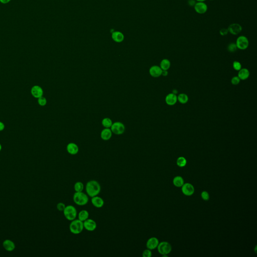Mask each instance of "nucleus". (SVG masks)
<instances>
[{"instance_id": "obj_1", "label": "nucleus", "mask_w": 257, "mask_h": 257, "mask_svg": "<svg viewBox=\"0 0 257 257\" xmlns=\"http://www.w3.org/2000/svg\"><path fill=\"white\" fill-rule=\"evenodd\" d=\"M85 191L88 196L92 197L100 194L101 191V186L97 181L92 180L88 181L86 184Z\"/></svg>"}, {"instance_id": "obj_2", "label": "nucleus", "mask_w": 257, "mask_h": 257, "mask_svg": "<svg viewBox=\"0 0 257 257\" xmlns=\"http://www.w3.org/2000/svg\"><path fill=\"white\" fill-rule=\"evenodd\" d=\"M73 201L76 205L84 206L88 203L89 198L88 194L83 192H75L73 196Z\"/></svg>"}, {"instance_id": "obj_3", "label": "nucleus", "mask_w": 257, "mask_h": 257, "mask_svg": "<svg viewBox=\"0 0 257 257\" xmlns=\"http://www.w3.org/2000/svg\"><path fill=\"white\" fill-rule=\"evenodd\" d=\"M69 228L71 233L74 235H79L84 229L83 222L79 219H74L70 223Z\"/></svg>"}, {"instance_id": "obj_4", "label": "nucleus", "mask_w": 257, "mask_h": 257, "mask_svg": "<svg viewBox=\"0 0 257 257\" xmlns=\"http://www.w3.org/2000/svg\"><path fill=\"white\" fill-rule=\"evenodd\" d=\"M63 212L65 218L70 221L76 219V217L78 216V211L76 208L71 205L66 206Z\"/></svg>"}, {"instance_id": "obj_5", "label": "nucleus", "mask_w": 257, "mask_h": 257, "mask_svg": "<svg viewBox=\"0 0 257 257\" xmlns=\"http://www.w3.org/2000/svg\"><path fill=\"white\" fill-rule=\"evenodd\" d=\"M236 44L237 49L241 50H246L249 46V40L245 36H240L237 39Z\"/></svg>"}, {"instance_id": "obj_6", "label": "nucleus", "mask_w": 257, "mask_h": 257, "mask_svg": "<svg viewBox=\"0 0 257 257\" xmlns=\"http://www.w3.org/2000/svg\"><path fill=\"white\" fill-rule=\"evenodd\" d=\"M157 248L159 253L163 255L168 254L170 253L172 250L170 244L166 241H163L158 244Z\"/></svg>"}, {"instance_id": "obj_7", "label": "nucleus", "mask_w": 257, "mask_h": 257, "mask_svg": "<svg viewBox=\"0 0 257 257\" xmlns=\"http://www.w3.org/2000/svg\"><path fill=\"white\" fill-rule=\"evenodd\" d=\"M111 131L115 135H121L125 132V127L123 124L121 122H115L111 126Z\"/></svg>"}, {"instance_id": "obj_8", "label": "nucleus", "mask_w": 257, "mask_h": 257, "mask_svg": "<svg viewBox=\"0 0 257 257\" xmlns=\"http://www.w3.org/2000/svg\"><path fill=\"white\" fill-rule=\"evenodd\" d=\"M194 10L197 13L199 14H204L207 12L208 6L205 2H197L194 5Z\"/></svg>"}, {"instance_id": "obj_9", "label": "nucleus", "mask_w": 257, "mask_h": 257, "mask_svg": "<svg viewBox=\"0 0 257 257\" xmlns=\"http://www.w3.org/2000/svg\"><path fill=\"white\" fill-rule=\"evenodd\" d=\"M228 33H231L233 35H237L241 32L243 30L242 27L238 23H232L228 28Z\"/></svg>"}, {"instance_id": "obj_10", "label": "nucleus", "mask_w": 257, "mask_h": 257, "mask_svg": "<svg viewBox=\"0 0 257 257\" xmlns=\"http://www.w3.org/2000/svg\"><path fill=\"white\" fill-rule=\"evenodd\" d=\"M84 228L88 232H93L97 227V224L95 220L92 219H87L83 222Z\"/></svg>"}, {"instance_id": "obj_11", "label": "nucleus", "mask_w": 257, "mask_h": 257, "mask_svg": "<svg viewBox=\"0 0 257 257\" xmlns=\"http://www.w3.org/2000/svg\"><path fill=\"white\" fill-rule=\"evenodd\" d=\"M31 93L35 98H39L43 95V90L39 85H34L31 89Z\"/></svg>"}, {"instance_id": "obj_12", "label": "nucleus", "mask_w": 257, "mask_h": 257, "mask_svg": "<svg viewBox=\"0 0 257 257\" xmlns=\"http://www.w3.org/2000/svg\"><path fill=\"white\" fill-rule=\"evenodd\" d=\"M182 191L185 196H192L194 192V187L191 184L186 183L182 186Z\"/></svg>"}, {"instance_id": "obj_13", "label": "nucleus", "mask_w": 257, "mask_h": 257, "mask_svg": "<svg viewBox=\"0 0 257 257\" xmlns=\"http://www.w3.org/2000/svg\"><path fill=\"white\" fill-rule=\"evenodd\" d=\"M92 205L96 208H101L104 205V201L101 197L98 196L92 197L91 200Z\"/></svg>"}, {"instance_id": "obj_14", "label": "nucleus", "mask_w": 257, "mask_h": 257, "mask_svg": "<svg viewBox=\"0 0 257 257\" xmlns=\"http://www.w3.org/2000/svg\"><path fill=\"white\" fill-rule=\"evenodd\" d=\"M159 244V241L156 237H152L150 238L147 241L146 243V247L147 249L152 250L157 248Z\"/></svg>"}, {"instance_id": "obj_15", "label": "nucleus", "mask_w": 257, "mask_h": 257, "mask_svg": "<svg viewBox=\"0 0 257 257\" xmlns=\"http://www.w3.org/2000/svg\"><path fill=\"white\" fill-rule=\"evenodd\" d=\"M161 68L160 66L157 65L152 66L151 68H150V74L154 78H158L162 75Z\"/></svg>"}, {"instance_id": "obj_16", "label": "nucleus", "mask_w": 257, "mask_h": 257, "mask_svg": "<svg viewBox=\"0 0 257 257\" xmlns=\"http://www.w3.org/2000/svg\"><path fill=\"white\" fill-rule=\"evenodd\" d=\"M3 247L4 249L8 252H12L16 248V246L13 241L8 239L3 241Z\"/></svg>"}, {"instance_id": "obj_17", "label": "nucleus", "mask_w": 257, "mask_h": 257, "mask_svg": "<svg viewBox=\"0 0 257 257\" xmlns=\"http://www.w3.org/2000/svg\"><path fill=\"white\" fill-rule=\"evenodd\" d=\"M112 38L115 42L121 43L123 41L125 36L121 32L115 31L112 32Z\"/></svg>"}, {"instance_id": "obj_18", "label": "nucleus", "mask_w": 257, "mask_h": 257, "mask_svg": "<svg viewBox=\"0 0 257 257\" xmlns=\"http://www.w3.org/2000/svg\"><path fill=\"white\" fill-rule=\"evenodd\" d=\"M67 152L70 155H76L78 153L79 151V148L78 146L74 143H70L67 145L66 147Z\"/></svg>"}, {"instance_id": "obj_19", "label": "nucleus", "mask_w": 257, "mask_h": 257, "mask_svg": "<svg viewBox=\"0 0 257 257\" xmlns=\"http://www.w3.org/2000/svg\"><path fill=\"white\" fill-rule=\"evenodd\" d=\"M177 101V96L174 93H169L167 95L165 98V101L166 104L169 106H173L175 105Z\"/></svg>"}, {"instance_id": "obj_20", "label": "nucleus", "mask_w": 257, "mask_h": 257, "mask_svg": "<svg viewBox=\"0 0 257 257\" xmlns=\"http://www.w3.org/2000/svg\"><path fill=\"white\" fill-rule=\"evenodd\" d=\"M250 71L247 68H241L239 71L238 77L241 80H246L250 76Z\"/></svg>"}, {"instance_id": "obj_21", "label": "nucleus", "mask_w": 257, "mask_h": 257, "mask_svg": "<svg viewBox=\"0 0 257 257\" xmlns=\"http://www.w3.org/2000/svg\"><path fill=\"white\" fill-rule=\"evenodd\" d=\"M112 136V132L109 128H106L102 130L101 133V137L102 140L108 141L111 138Z\"/></svg>"}, {"instance_id": "obj_22", "label": "nucleus", "mask_w": 257, "mask_h": 257, "mask_svg": "<svg viewBox=\"0 0 257 257\" xmlns=\"http://www.w3.org/2000/svg\"><path fill=\"white\" fill-rule=\"evenodd\" d=\"M89 215V213L88 211H87V210H82L79 213L78 219L83 222L85 220L88 219Z\"/></svg>"}, {"instance_id": "obj_23", "label": "nucleus", "mask_w": 257, "mask_h": 257, "mask_svg": "<svg viewBox=\"0 0 257 257\" xmlns=\"http://www.w3.org/2000/svg\"><path fill=\"white\" fill-rule=\"evenodd\" d=\"M171 66V63L170 61L167 59H163L160 63V67L162 70H168Z\"/></svg>"}, {"instance_id": "obj_24", "label": "nucleus", "mask_w": 257, "mask_h": 257, "mask_svg": "<svg viewBox=\"0 0 257 257\" xmlns=\"http://www.w3.org/2000/svg\"><path fill=\"white\" fill-rule=\"evenodd\" d=\"M188 97L185 93H180L177 96V101L182 104H185L188 101Z\"/></svg>"}, {"instance_id": "obj_25", "label": "nucleus", "mask_w": 257, "mask_h": 257, "mask_svg": "<svg viewBox=\"0 0 257 257\" xmlns=\"http://www.w3.org/2000/svg\"><path fill=\"white\" fill-rule=\"evenodd\" d=\"M173 184L178 187H181L184 184V180L181 176H176L173 179Z\"/></svg>"}, {"instance_id": "obj_26", "label": "nucleus", "mask_w": 257, "mask_h": 257, "mask_svg": "<svg viewBox=\"0 0 257 257\" xmlns=\"http://www.w3.org/2000/svg\"><path fill=\"white\" fill-rule=\"evenodd\" d=\"M84 189V185L83 183L78 181L74 184V189L75 192H83Z\"/></svg>"}, {"instance_id": "obj_27", "label": "nucleus", "mask_w": 257, "mask_h": 257, "mask_svg": "<svg viewBox=\"0 0 257 257\" xmlns=\"http://www.w3.org/2000/svg\"><path fill=\"white\" fill-rule=\"evenodd\" d=\"M113 123L111 119L108 118L104 119L102 121V125L106 128H110L111 127Z\"/></svg>"}, {"instance_id": "obj_28", "label": "nucleus", "mask_w": 257, "mask_h": 257, "mask_svg": "<svg viewBox=\"0 0 257 257\" xmlns=\"http://www.w3.org/2000/svg\"><path fill=\"white\" fill-rule=\"evenodd\" d=\"M186 163H187V161L185 158L183 157H180L177 159V164L178 166L183 167L186 165Z\"/></svg>"}, {"instance_id": "obj_29", "label": "nucleus", "mask_w": 257, "mask_h": 257, "mask_svg": "<svg viewBox=\"0 0 257 257\" xmlns=\"http://www.w3.org/2000/svg\"><path fill=\"white\" fill-rule=\"evenodd\" d=\"M227 49H228V52L231 53H233L237 50V48L236 44V43H231L228 45Z\"/></svg>"}, {"instance_id": "obj_30", "label": "nucleus", "mask_w": 257, "mask_h": 257, "mask_svg": "<svg viewBox=\"0 0 257 257\" xmlns=\"http://www.w3.org/2000/svg\"><path fill=\"white\" fill-rule=\"evenodd\" d=\"M38 103L40 106H45L47 104L46 98L44 97L43 96L39 98H38Z\"/></svg>"}, {"instance_id": "obj_31", "label": "nucleus", "mask_w": 257, "mask_h": 257, "mask_svg": "<svg viewBox=\"0 0 257 257\" xmlns=\"http://www.w3.org/2000/svg\"><path fill=\"white\" fill-rule=\"evenodd\" d=\"M233 68L235 70L237 71H239L240 70L241 68V64L240 62L237 61H235L233 62Z\"/></svg>"}, {"instance_id": "obj_32", "label": "nucleus", "mask_w": 257, "mask_h": 257, "mask_svg": "<svg viewBox=\"0 0 257 257\" xmlns=\"http://www.w3.org/2000/svg\"><path fill=\"white\" fill-rule=\"evenodd\" d=\"M241 79L238 76H234L231 79V83L233 85H236L240 83Z\"/></svg>"}, {"instance_id": "obj_33", "label": "nucleus", "mask_w": 257, "mask_h": 257, "mask_svg": "<svg viewBox=\"0 0 257 257\" xmlns=\"http://www.w3.org/2000/svg\"><path fill=\"white\" fill-rule=\"evenodd\" d=\"M66 205L63 202H59L57 205V209L60 211H63L65 208Z\"/></svg>"}, {"instance_id": "obj_34", "label": "nucleus", "mask_w": 257, "mask_h": 257, "mask_svg": "<svg viewBox=\"0 0 257 257\" xmlns=\"http://www.w3.org/2000/svg\"><path fill=\"white\" fill-rule=\"evenodd\" d=\"M142 256L143 257H151L152 256V252L150 250H144L142 254Z\"/></svg>"}, {"instance_id": "obj_35", "label": "nucleus", "mask_w": 257, "mask_h": 257, "mask_svg": "<svg viewBox=\"0 0 257 257\" xmlns=\"http://www.w3.org/2000/svg\"><path fill=\"white\" fill-rule=\"evenodd\" d=\"M201 197L202 199L205 201H208L210 199V195H209V193L207 192L206 191H204L201 193Z\"/></svg>"}, {"instance_id": "obj_36", "label": "nucleus", "mask_w": 257, "mask_h": 257, "mask_svg": "<svg viewBox=\"0 0 257 257\" xmlns=\"http://www.w3.org/2000/svg\"><path fill=\"white\" fill-rule=\"evenodd\" d=\"M228 28H222V29H220V30H219V34H220V35L222 36H224L227 35L228 34Z\"/></svg>"}, {"instance_id": "obj_37", "label": "nucleus", "mask_w": 257, "mask_h": 257, "mask_svg": "<svg viewBox=\"0 0 257 257\" xmlns=\"http://www.w3.org/2000/svg\"><path fill=\"white\" fill-rule=\"evenodd\" d=\"M196 2V0H188L187 4L190 7H194Z\"/></svg>"}, {"instance_id": "obj_38", "label": "nucleus", "mask_w": 257, "mask_h": 257, "mask_svg": "<svg viewBox=\"0 0 257 257\" xmlns=\"http://www.w3.org/2000/svg\"><path fill=\"white\" fill-rule=\"evenodd\" d=\"M5 124L3 123V122L0 121V132L3 131V130L5 129Z\"/></svg>"}, {"instance_id": "obj_39", "label": "nucleus", "mask_w": 257, "mask_h": 257, "mask_svg": "<svg viewBox=\"0 0 257 257\" xmlns=\"http://www.w3.org/2000/svg\"><path fill=\"white\" fill-rule=\"evenodd\" d=\"M168 72L167 70H162L161 75H163V76H166L168 75Z\"/></svg>"}, {"instance_id": "obj_40", "label": "nucleus", "mask_w": 257, "mask_h": 257, "mask_svg": "<svg viewBox=\"0 0 257 257\" xmlns=\"http://www.w3.org/2000/svg\"><path fill=\"white\" fill-rule=\"evenodd\" d=\"M11 1V0H0V2L2 3V4H6L7 3H9Z\"/></svg>"}, {"instance_id": "obj_41", "label": "nucleus", "mask_w": 257, "mask_h": 257, "mask_svg": "<svg viewBox=\"0 0 257 257\" xmlns=\"http://www.w3.org/2000/svg\"><path fill=\"white\" fill-rule=\"evenodd\" d=\"M172 93H174L175 95H177V93H178L177 90H176V89H173Z\"/></svg>"}, {"instance_id": "obj_42", "label": "nucleus", "mask_w": 257, "mask_h": 257, "mask_svg": "<svg viewBox=\"0 0 257 257\" xmlns=\"http://www.w3.org/2000/svg\"><path fill=\"white\" fill-rule=\"evenodd\" d=\"M196 1L198 2H205L206 0H196Z\"/></svg>"}, {"instance_id": "obj_43", "label": "nucleus", "mask_w": 257, "mask_h": 257, "mask_svg": "<svg viewBox=\"0 0 257 257\" xmlns=\"http://www.w3.org/2000/svg\"><path fill=\"white\" fill-rule=\"evenodd\" d=\"M2 149V145L0 144V152L1 151Z\"/></svg>"}, {"instance_id": "obj_44", "label": "nucleus", "mask_w": 257, "mask_h": 257, "mask_svg": "<svg viewBox=\"0 0 257 257\" xmlns=\"http://www.w3.org/2000/svg\"><path fill=\"white\" fill-rule=\"evenodd\" d=\"M210 1H214V0H210Z\"/></svg>"}]
</instances>
